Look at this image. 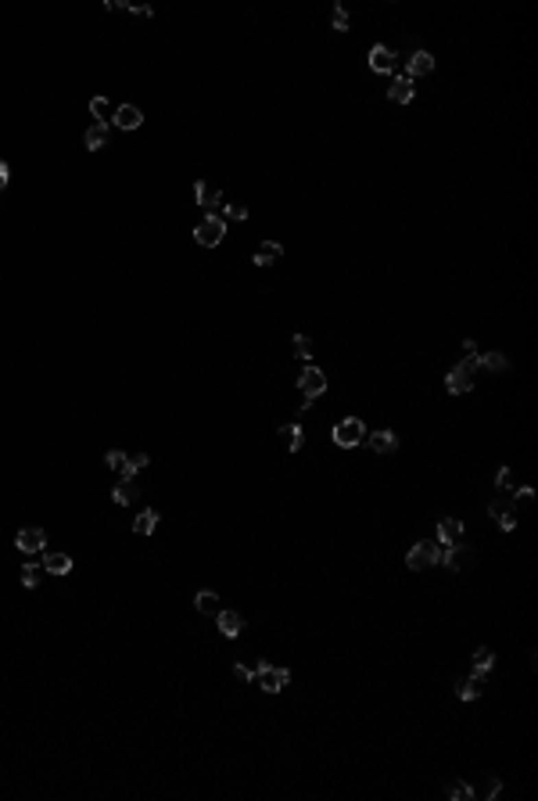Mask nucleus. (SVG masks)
I'll return each mask as SVG.
<instances>
[{
	"instance_id": "nucleus-5",
	"label": "nucleus",
	"mask_w": 538,
	"mask_h": 801,
	"mask_svg": "<svg viewBox=\"0 0 538 801\" xmlns=\"http://www.w3.org/2000/svg\"><path fill=\"white\" fill-rule=\"evenodd\" d=\"M298 392H302V410H305L309 403H316L327 392V374L320 367H309L302 378H298Z\"/></svg>"
},
{
	"instance_id": "nucleus-2",
	"label": "nucleus",
	"mask_w": 538,
	"mask_h": 801,
	"mask_svg": "<svg viewBox=\"0 0 538 801\" xmlns=\"http://www.w3.org/2000/svg\"><path fill=\"white\" fill-rule=\"evenodd\" d=\"M255 683H259L262 694H280V690H288L291 672H288V668L269 665V662H259V665H255Z\"/></svg>"
},
{
	"instance_id": "nucleus-18",
	"label": "nucleus",
	"mask_w": 538,
	"mask_h": 801,
	"mask_svg": "<svg viewBox=\"0 0 538 801\" xmlns=\"http://www.w3.org/2000/svg\"><path fill=\"white\" fill-rule=\"evenodd\" d=\"M366 442H370V449L373 453H395V449H399V435H395V431H373L370 438H366Z\"/></svg>"
},
{
	"instance_id": "nucleus-24",
	"label": "nucleus",
	"mask_w": 538,
	"mask_h": 801,
	"mask_svg": "<svg viewBox=\"0 0 538 801\" xmlns=\"http://www.w3.org/2000/svg\"><path fill=\"white\" fill-rule=\"evenodd\" d=\"M112 499L119 507H130V504H137V485H133V478H122L115 489H112Z\"/></svg>"
},
{
	"instance_id": "nucleus-37",
	"label": "nucleus",
	"mask_w": 538,
	"mask_h": 801,
	"mask_svg": "<svg viewBox=\"0 0 538 801\" xmlns=\"http://www.w3.org/2000/svg\"><path fill=\"white\" fill-rule=\"evenodd\" d=\"M226 216L241 223V219H248V205H241V201H233V205H226Z\"/></svg>"
},
{
	"instance_id": "nucleus-23",
	"label": "nucleus",
	"mask_w": 538,
	"mask_h": 801,
	"mask_svg": "<svg viewBox=\"0 0 538 801\" xmlns=\"http://www.w3.org/2000/svg\"><path fill=\"white\" fill-rule=\"evenodd\" d=\"M158 517L162 514H158L154 507H144V514H137V521H133V532L137 536H151V532L158 528Z\"/></svg>"
},
{
	"instance_id": "nucleus-35",
	"label": "nucleus",
	"mask_w": 538,
	"mask_h": 801,
	"mask_svg": "<svg viewBox=\"0 0 538 801\" xmlns=\"http://www.w3.org/2000/svg\"><path fill=\"white\" fill-rule=\"evenodd\" d=\"M499 791H502V780H499V776H484L481 798H499Z\"/></svg>"
},
{
	"instance_id": "nucleus-12",
	"label": "nucleus",
	"mask_w": 538,
	"mask_h": 801,
	"mask_svg": "<svg viewBox=\"0 0 538 801\" xmlns=\"http://www.w3.org/2000/svg\"><path fill=\"white\" fill-rule=\"evenodd\" d=\"M194 201H198V205L201 209H219V201H223V191H219V187L215 183H209V180H198L194 183Z\"/></svg>"
},
{
	"instance_id": "nucleus-26",
	"label": "nucleus",
	"mask_w": 538,
	"mask_h": 801,
	"mask_svg": "<svg viewBox=\"0 0 538 801\" xmlns=\"http://www.w3.org/2000/svg\"><path fill=\"white\" fill-rule=\"evenodd\" d=\"M478 370H499V374H506V370H510V359H506L502 352H484V356H478Z\"/></svg>"
},
{
	"instance_id": "nucleus-32",
	"label": "nucleus",
	"mask_w": 538,
	"mask_h": 801,
	"mask_svg": "<svg viewBox=\"0 0 538 801\" xmlns=\"http://www.w3.org/2000/svg\"><path fill=\"white\" fill-rule=\"evenodd\" d=\"M445 794H449L452 801H470V798H473V787H467V783H449Z\"/></svg>"
},
{
	"instance_id": "nucleus-29",
	"label": "nucleus",
	"mask_w": 538,
	"mask_h": 801,
	"mask_svg": "<svg viewBox=\"0 0 538 801\" xmlns=\"http://www.w3.org/2000/svg\"><path fill=\"white\" fill-rule=\"evenodd\" d=\"M90 112L97 115V122H104V126H108V122H112V115H115L112 104H108V98H93V101H90Z\"/></svg>"
},
{
	"instance_id": "nucleus-13",
	"label": "nucleus",
	"mask_w": 538,
	"mask_h": 801,
	"mask_svg": "<svg viewBox=\"0 0 538 801\" xmlns=\"http://www.w3.org/2000/svg\"><path fill=\"white\" fill-rule=\"evenodd\" d=\"M370 69L381 72V76H391L395 69H399V58H395V51H388V47L377 43L373 51H370Z\"/></svg>"
},
{
	"instance_id": "nucleus-39",
	"label": "nucleus",
	"mask_w": 538,
	"mask_h": 801,
	"mask_svg": "<svg viewBox=\"0 0 538 801\" xmlns=\"http://www.w3.org/2000/svg\"><path fill=\"white\" fill-rule=\"evenodd\" d=\"M122 8H126V11H133V14H140V19H151V14H154L148 4H122Z\"/></svg>"
},
{
	"instance_id": "nucleus-21",
	"label": "nucleus",
	"mask_w": 538,
	"mask_h": 801,
	"mask_svg": "<svg viewBox=\"0 0 538 801\" xmlns=\"http://www.w3.org/2000/svg\"><path fill=\"white\" fill-rule=\"evenodd\" d=\"M83 144H86V151H101V148L108 144V126H104V122H93V126H86Z\"/></svg>"
},
{
	"instance_id": "nucleus-7",
	"label": "nucleus",
	"mask_w": 538,
	"mask_h": 801,
	"mask_svg": "<svg viewBox=\"0 0 538 801\" xmlns=\"http://www.w3.org/2000/svg\"><path fill=\"white\" fill-rule=\"evenodd\" d=\"M441 564H445L449 572H463L473 564V546H467L463 539L456 543V546H441Z\"/></svg>"
},
{
	"instance_id": "nucleus-20",
	"label": "nucleus",
	"mask_w": 538,
	"mask_h": 801,
	"mask_svg": "<svg viewBox=\"0 0 538 801\" xmlns=\"http://www.w3.org/2000/svg\"><path fill=\"white\" fill-rule=\"evenodd\" d=\"M277 259H283V245H277V241H262L251 262H255V266H273Z\"/></svg>"
},
{
	"instance_id": "nucleus-28",
	"label": "nucleus",
	"mask_w": 538,
	"mask_h": 801,
	"mask_svg": "<svg viewBox=\"0 0 538 801\" xmlns=\"http://www.w3.org/2000/svg\"><path fill=\"white\" fill-rule=\"evenodd\" d=\"M40 575H43V561L36 564V561H25L22 564V586L25 589H33L36 583H40Z\"/></svg>"
},
{
	"instance_id": "nucleus-40",
	"label": "nucleus",
	"mask_w": 538,
	"mask_h": 801,
	"mask_svg": "<svg viewBox=\"0 0 538 801\" xmlns=\"http://www.w3.org/2000/svg\"><path fill=\"white\" fill-rule=\"evenodd\" d=\"M8 180H11V169H8V162H4V159H0V191L8 187Z\"/></svg>"
},
{
	"instance_id": "nucleus-8",
	"label": "nucleus",
	"mask_w": 538,
	"mask_h": 801,
	"mask_svg": "<svg viewBox=\"0 0 538 801\" xmlns=\"http://www.w3.org/2000/svg\"><path fill=\"white\" fill-rule=\"evenodd\" d=\"M463 536H467V528H463L460 517H441L438 521V543L441 546H456Z\"/></svg>"
},
{
	"instance_id": "nucleus-34",
	"label": "nucleus",
	"mask_w": 538,
	"mask_h": 801,
	"mask_svg": "<svg viewBox=\"0 0 538 801\" xmlns=\"http://www.w3.org/2000/svg\"><path fill=\"white\" fill-rule=\"evenodd\" d=\"M330 25H334L338 33H344V29H348V11H344L341 4H338L334 11H330Z\"/></svg>"
},
{
	"instance_id": "nucleus-30",
	"label": "nucleus",
	"mask_w": 538,
	"mask_h": 801,
	"mask_svg": "<svg viewBox=\"0 0 538 801\" xmlns=\"http://www.w3.org/2000/svg\"><path fill=\"white\" fill-rule=\"evenodd\" d=\"M151 460H148V453H137V457H130V460H126V467H122V478H133L137 475V471H144Z\"/></svg>"
},
{
	"instance_id": "nucleus-38",
	"label": "nucleus",
	"mask_w": 538,
	"mask_h": 801,
	"mask_svg": "<svg viewBox=\"0 0 538 801\" xmlns=\"http://www.w3.org/2000/svg\"><path fill=\"white\" fill-rule=\"evenodd\" d=\"M233 675H237L241 683H251V679H255V668H248V665H233Z\"/></svg>"
},
{
	"instance_id": "nucleus-31",
	"label": "nucleus",
	"mask_w": 538,
	"mask_h": 801,
	"mask_svg": "<svg viewBox=\"0 0 538 801\" xmlns=\"http://www.w3.org/2000/svg\"><path fill=\"white\" fill-rule=\"evenodd\" d=\"M291 345H294V356H298V359H312V341H309L305 335H294Z\"/></svg>"
},
{
	"instance_id": "nucleus-3",
	"label": "nucleus",
	"mask_w": 538,
	"mask_h": 801,
	"mask_svg": "<svg viewBox=\"0 0 538 801\" xmlns=\"http://www.w3.org/2000/svg\"><path fill=\"white\" fill-rule=\"evenodd\" d=\"M226 238V219L223 216H204L201 223L194 227V241L201 248H215V245H223Z\"/></svg>"
},
{
	"instance_id": "nucleus-19",
	"label": "nucleus",
	"mask_w": 538,
	"mask_h": 801,
	"mask_svg": "<svg viewBox=\"0 0 538 801\" xmlns=\"http://www.w3.org/2000/svg\"><path fill=\"white\" fill-rule=\"evenodd\" d=\"M194 607H198V615H219V593L215 589H198L194 596Z\"/></svg>"
},
{
	"instance_id": "nucleus-36",
	"label": "nucleus",
	"mask_w": 538,
	"mask_h": 801,
	"mask_svg": "<svg viewBox=\"0 0 538 801\" xmlns=\"http://www.w3.org/2000/svg\"><path fill=\"white\" fill-rule=\"evenodd\" d=\"M513 482H517V478H513V471H510V467H502L499 475H495V485H499L502 493H510V489H513Z\"/></svg>"
},
{
	"instance_id": "nucleus-25",
	"label": "nucleus",
	"mask_w": 538,
	"mask_h": 801,
	"mask_svg": "<svg viewBox=\"0 0 538 801\" xmlns=\"http://www.w3.org/2000/svg\"><path fill=\"white\" fill-rule=\"evenodd\" d=\"M280 438L288 442V449H291V453H298V449L305 446V431H302V424H283V428H280Z\"/></svg>"
},
{
	"instance_id": "nucleus-6",
	"label": "nucleus",
	"mask_w": 538,
	"mask_h": 801,
	"mask_svg": "<svg viewBox=\"0 0 538 801\" xmlns=\"http://www.w3.org/2000/svg\"><path fill=\"white\" fill-rule=\"evenodd\" d=\"M362 438H366V424H362L359 417H344L338 428H334V442L338 446H344V449H352V446H359Z\"/></svg>"
},
{
	"instance_id": "nucleus-15",
	"label": "nucleus",
	"mask_w": 538,
	"mask_h": 801,
	"mask_svg": "<svg viewBox=\"0 0 538 801\" xmlns=\"http://www.w3.org/2000/svg\"><path fill=\"white\" fill-rule=\"evenodd\" d=\"M413 93H417V87H413L409 76H395V83L388 87V98L399 101V104H409V101H413Z\"/></svg>"
},
{
	"instance_id": "nucleus-1",
	"label": "nucleus",
	"mask_w": 538,
	"mask_h": 801,
	"mask_svg": "<svg viewBox=\"0 0 538 801\" xmlns=\"http://www.w3.org/2000/svg\"><path fill=\"white\" fill-rule=\"evenodd\" d=\"M473 370H478V352H467L463 363H456V367L445 374V388L452 392V396L470 392V388H473Z\"/></svg>"
},
{
	"instance_id": "nucleus-10",
	"label": "nucleus",
	"mask_w": 538,
	"mask_h": 801,
	"mask_svg": "<svg viewBox=\"0 0 538 801\" xmlns=\"http://www.w3.org/2000/svg\"><path fill=\"white\" fill-rule=\"evenodd\" d=\"M112 122H115L119 130H140V126H144V112H140L137 104H119L115 115H112Z\"/></svg>"
},
{
	"instance_id": "nucleus-27",
	"label": "nucleus",
	"mask_w": 538,
	"mask_h": 801,
	"mask_svg": "<svg viewBox=\"0 0 538 801\" xmlns=\"http://www.w3.org/2000/svg\"><path fill=\"white\" fill-rule=\"evenodd\" d=\"M492 665H495V654L488 647L473 651V675H488V672H492Z\"/></svg>"
},
{
	"instance_id": "nucleus-22",
	"label": "nucleus",
	"mask_w": 538,
	"mask_h": 801,
	"mask_svg": "<svg viewBox=\"0 0 538 801\" xmlns=\"http://www.w3.org/2000/svg\"><path fill=\"white\" fill-rule=\"evenodd\" d=\"M456 694H460V701H473V697H481V694H484V675H470V679L456 683Z\"/></svg>"
},
{
	"instance_id": "nucleus-11",
	"label": "nucleus",
	"mask_w": 538,
	"mask_h": 801,
	"mask_svg": "<svg viewBox=\"0 0 538 801\" xmlns=\"http://www.w3.org/2000/svg\"><path fill=\"white\" fill-rule=\"evenodd\" d=\"M215 625H219V633H223L226 640H233V636H241V633H244V615H237V611H226V607H219V615H215Z\"/></svg>"
},
{
	"instance_id": "nucleus-33",
	"label": "nucleus",
	"mask_w": 538,
	"mask_h": 801,
	"mask_svg": "<svg viewBox=\"0 0 538 801\" xmlns=\"http://www.w3.org/2000/svg\"><path fill=\"white\" fill-rule=\"evenodd\" d=\"M126 460H130V457H126V453H122V449H108V453H104V464H108V467H112V471H119V475H122V467H126Z\"/></svg>"
},
{
	"instance_id": "nucleus-9",
	"label": "nucleus",
	"mask_w": 538,
	"mask_h": 801,
	"mask_svg": "<svg viewBox=\"0 0 538 801\" xmlns=\"http://www.w3.org/2000/svg\"><path fill=\"white\" fill-rule=\"evenodd\" d=\"M14 546H19L22 554H40V550L47 546V532L43 528H22L19 536H14Z\"/></svg>"
},
{
	"instance_id": "nucleus-17",
	"label": "nucleus",
	"mask_w": 538,
	"mask_h": 801,
	"mask_svg": "<svg viewBox=\"0 0 538 801\" xmlns=\"http://www.w3.org/2000/svg\"><path fill=\"white\" fill-rule=\"evenodd\" d=\"M427 72H434V58H431V51H417L406 65V76L413 80V76H427Z\"/></svg>"
},
{
	"instance_id": "nucleus-14",
	"label": "nucleus",
	"mask_w": 538,
	"mask_h": 801,
	"mask_svg": "<svg viewBox=\"0 0 538 801\" xmlns=\"http://www.w3.org/2000/svg\"><path fill=\"white\" fill-rule=\"evenodd\" d=\"M488 514L499 517V528L502 532H513L517 528V510L510 507V499H495V504H488Z\"/></svg>"
},
{
	"instance_id": "nucleus-16",
	"label": "nucleus",
	"mask_w": 538,
	"mask_h": 801,
	"mask_svg": "<svg viewBox=\"0 0 538 801\" xmlns=\"http://www.w3.org/2000/svg\"><path fill=\"white\" fill-rule=\"evenodd\" d=\"M43 572H51V575H69V572H72V557L61 554V550H51V554H43Z\"/></svg>"
},
{
	"instance_id": "nucleus-4",
	"label": "nucleus",
	"mask_w": 538,
	"mask_h": 801,
	"mask_svg": "<svg viewBox=\"0 0 538 801\" xmlns=\"http://www.w3.org/2000/svg\"><path fill=\"white\" fill-rule=\"evenodd\" d=\"M434 564H441V543H417L406 554V568H413V572L434 568Z\"/></svg>"
}]
</instances>
